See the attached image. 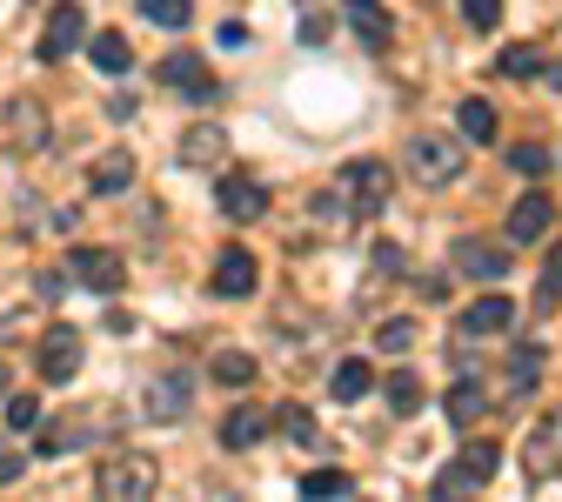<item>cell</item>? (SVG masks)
I'll use <instances>...</instances> for the list:
<instances>
[{
    "instance_id": "1",
    "label": "cell",
    "mask_w": 562,
    "mask_h": 502,
    "mask_svg": "<svg viewBox=\"0 0 562 502\" xmlns=\"http://www.w3.org/2000/svg\"><path fill=\"white\" fill-rule=\"evenodd\" d=\"M154 462L148 455H107L101 469H94V495L101 502H148L154 495Z\"/></svg>"
},
{
    "instance_id": "2",
    "label": "cell",
    "mask_w": 562,
    "mask_h": 502,
    "mask_svg": "<svg viewBox=\"0 0 562 502\" xmlns=\"http://www.w3.org/2000/svg\"><path fill=\"white\" fill-rule=\"evenodd\" d=\"M401 162H409V181H422V188H449V181L462 175V141H449V134H416Z\"/></svg>"
},
{
    "instance_id": "3",
    "label": "cell",
    "mask_w": 562,
    "mask_h": 502,
    "mask_svg": "<svg viewBox=\"0 0 562 502\" xmlns=\"http://www.w3.org/2000/svg\"><path fill=\"white\" fill-rule=\"evenodd\" d=\"M496 469H502V449H496V442H469V449L449 462V469L435 476V489H429V495H442V502H449V495H475Z\"/></svg>"
},
{
    "instance_id": "4",
    "label": "cell",
    "mask_w": 562,
    "mask_h": 502,
    "mask_svg": "<svg viewBox=\"0 0 562 502\" xmlns=\"http://www.w3.org/2000/svg\"><path fill=\"white\" fill-rule=\"evenodd\" d=\"M141 415L161 422V429H168V422H188L194 415V375L188 369H161L141 389Z\"/></svg>"
},
{
    "instance_id": "5",
    "label": "cell",
    "mask_w": 562,
    "mask_h": 502,
    "mask_svg": "<svg viewBox=\"0 0 562 502\" xmlns=\"http://www.w3.org/2000/svg\"><path fill=\"white\" fill-rule=\"evenodd\" d=\"M388 188H395L388 162H348V175H342V195H348V215H355V221H361V215H382Z\"/></svg>"
},
{
    "instance_id": "6",
    "label": "cell",
    "mask_w": 562,
    "mask_h": 502,
    "mask_svg": "<svg viewBox=\"0 0 562 502\" xmlns=\"http://www.w3.org/2000/svg\"><path fill=\"white\" fill-rule=\"evenodd\" d=\"M34 369H40V382H74V369H80L74 322H48V335H40V349H34Z\"/></svg>"
},
{
    "instance_id": "7",
    "label": "cell",
    "mask_w": 562,
    "mask_h": 502,
    "mask_svg": "<svg viewBox=\"0 0 562 502\" xmlns=\"http://www.w3.org/2000/svg\"><path fill=\"white\" fill-rule=\"evenodd\" d=\"M74 282L80 288H94V295H120L128 288V261H120L114 248H74Z\"/></svg>"
},
{
    "instance_id": "8",
    "label": "cell",
    "mask_w": 562,
    "mask_h": 502,
    "mask_svg": "<svg viewBox=\"0 0 562 502\" xmlns=\"http://www.w3.org/2000/svg\"><path fill=\"white\" fill-rule=\"evenodd\" d=\"M80 41H88V8H80V0H61L48 14V34H40V61H67Z\"/></svg>"
},
{
    "instance_id": "9",
    "label": "cell",
    "mask_w": 562,
    "mask_h": 502,
    "mask_svg": "<svg viewBox=\"0 0 562 502\" xmlns=\"http://www.w3.org/2000/svg\"><path fill=\"white\" fill-rule=\"evenodd\" d=\"M522 469H529L536 482H555L562 476V409L542 422V429H529V442H522Z\"/></svg>"
},
{
    "instance_id": "10",
    "label": "cell",
    "mask_w": 562,
    "mask_h": 502,
    "mask_svg": "<svg viewBox=\"0 0 562 502\" xmlns=\"http://www.w3.org/2000/svg\"><path fill=\"white\" fill-rule=\"evenodd\" d=\"M215 202H221V221H261L268 215V188L261 181H241V175H221V188H215Z\"/></svg>"
},
{
    "instance_id": "11",
    "label": "cell",
    "mask_w": 562,
    "mask_h": 502,
    "mask_svg": "<svg viewBox=\"0 0 562 502\" xmlns=\"http://www.w3.org/2000/svg\"><path fill=\"white\" fill-rule=\"evenodd\" d=\"M456 275H469V282H502V275H509V255H502L496 242L462 235V242H456Z\"/></svg>"
},
{
    "instance_id": "12",
    "label": "cell",
    "mask_w": 562,
    "mask_h": 502,
    "mask_svg": "<svg viewBox=\"0 0 562 502\" xmlns=\"http://www.w3.org/2000/svg\"><path fill=\"white\" fill-rule=\"evenodd\" d=\"M255 282H261V275H255V255H248V248H228V255L215 261V295H221V301L255 295Z\"/></svg>"
},
{
    "instance_id": "13",
    "label": "cell",
    "mask_w": 562,
    "mask_h": 502,
    "mask_svg": "<svg viewBox=\"0 0 562 502\" xmlns=\"http://www.w3.org/2000/svg\"><path fill=\"white\" fill-rule=\"evenodd\" d=\"M549 215H555L549 195H522V202L509 208V242H515V248H522V242H542V235H549Z\"/></svg>"
},
{
    "instance_id": "14",
    "label": "cell",
    "mask_w": 562,
    "mask_h": 502,
    "mask_svg": "<svg viewBox=\"0 0 562 502\" xmlns=\"http://www.w3.org/2000/svg\"><path fill=\"white\" fill-rule=\"evenodd\" d=\"M348 27L361 34V48H375V54L395 41V21L382 14V0H348Z\"/></svg>"
},
{
    "instance_id": "15",
    "label": "cell",
    "mask_w": 562,
    "mask_h": 502,
    "mask_svg": "<svg viewBox=\"0 0 562 502\" xmlns=\"http://www.w3.org/2000/svg\"><path fill=\"white\" fill-rule=\"evenodd\" d=\"M161 81L181 88V94H201V101L215 94V74L201 67V54H168V61H161Z\"/></svg>"
},
{
    "instance_id": "16",
    "label": "cell",
    "mask_w": 562,
    "mask_h": 502,
    "mask_svg": "<svg viewBox=\"0 0 562 502\" xmlns=\"http://www.w3.org/2000/svg\"><path fill=\"white\" fill-rule=\"evenodd\" d=\"M515 322V301L509 295H482L475 308H462V329L469 335H496V329H509Z\"/></svg>"
},
{
    "instance_id": "17",
    "label": "cell",
    "mask_w": 562,
    "mask_h": 502,
    "mask_svg": "<svg viewBox=\"0 0 562 502\" xmlns=\"http://www.w3.org/2000/svg\"><path fill=\"white\" fill-rule=\"evenodd\" d=\"M181 162H188V168H221V162H228V134H221V128H188Z\"/></svg>"
},
{
    "instance_id": "18",
    "label": "cell",
    "mask_w": 562,
    "mask_h": 502,
    "mask_svg": "<svg viewBox=\"0 0 562 502\" xmlns=\"http://www.w3.org/2000/svg\"><path fill=\"white\" fill-rule=\"evenodd\" d=\"M375 389V369L369 362H361V356H348V362H335V375H329V396L335 402H361V396H369Z\"/></svg>"
},
{
    "instance_id": "19",
    "label": "cell",
    "mask_w": 562,
    "mask_h": 502,
    "mask_svg": "<svg viewBox=\"0 0 562 502\" xmlns=\"http://www.w3.org/2000/svg\"><path fill=\"white\" fill-rule=\"evenodd\" d=\"M135 181V154H101V162L88 168V188H94V195H120V188H128Z\"/></svg>"
},
{
    "instance_id": "20",
    "label": "cell",
    "mask_w": 562,
    "mask_h": 502,
    "mask_svg": "<svg viewBox=\"0 0 562 502\" xmlns=\"http://www.w3.org/2000/svg\"><path fill=\"white\" fill-rule=\"evenodd\" d=\"M8 141L27 154V147H40L48 141V114H40L34 101H14V114H8Z\"/></svg>"
},
{
    "instance_id": "21",
    "label": "cell",
    "mask_w": 562,
    "mask_h": 502,
    "mask_svg": "<svg viewBox=\"0 0 562 502\" xmlns=\"http://www.w3.org/2000/svg\"><path fill=\"white\" fill-rule=\"evenodd\" d=\"M261 429H268L261 409H228V422H221V449H255Z\"/></svg>"
},
{
    "instance_id": "22",
    "label": "cell",
    "mask_w": 562,
    "mask_h": 502,
    "mask_svg": "<svg viewBox=\"0 0 562 502\" xmlns=\"http://www.w3.org/2000/svg\"><path fill=\"white\" fill-rule=\"evenodd\" d=\"M88 54H94V67H101V74H128V61H135V54H128V34H114V27H107V34H94Z\"/></svg>"
},
{
    "instance_id": "23",
    "label": "cell",
    "mask_w": 562,
    "mask_h": 502,
    "mask_svg": "<svg viewBox=\"0 0 562 502\" xmlns=\"http://www.w3.org/2000/svg\"><path fill=\"white\" fill-rule=\"evenodd\" d=\"M208 375H215V382H221V389H248V382H255V375H261V369H255V362H248V356H241V349H221V356H215V362H208Z\"/></svg>"
},
{
    "instance_id": "24",
    "label": "cell",
    "mask_w": 562,
    "mask_h": 502,
    "mask_svg": "<svg viewBox=\"0 0 562 502\" xmlns=\"http://www.w3.org/2000/svg\"><path fill=\"white\" fill-rule=\"evenodd\" d=\"M456 128H462V141H496V107L489 101H462Z\"/></svg>"
},
{
    "instance_id": "25",
    "label": "cell",
    "mask_w": 562,
    "mask_h": 502,
    "mask_svg": "<svg viewBox=\"0 0 562 502\" xmlns=\"http://www.w3.org/2000/svg\"><path fill=\"white\" fill-rule=\"evenodd\" d=\"M536 382H542V349L529 342V349H515V356H509V389H515V396H529Z\"/></svg>"
},
{
    "instance_id": "26",
    "label": "cell",
    "mask_w": 562,
    "mask_h": 502,
    "mask_svg": "<svg viewBox=\"0 0 562 502\" xmlns=\"http://www.w3.org/2000/svg\"><path fill=\"white\" fill-rule=\"evenodd\" d=\"M141 14H148L154 27H168V34H181V27L194 21V0H141Z\"/></svg>"
},
{
    "instance_id": "27",
    "label": "cell",
    "mask_w": 562,
    "mask_h": 502,
    "mask_svg": "<svg viewBox=\"0 0 562 502\" xmlns=\"http://www.w3.org/2000/svg\"><path fill=\"white\" fill-rule=\"evenodd\" d=\"M302 495H315V502H329V495H355V476H342V469H308V476H302Z\"/></svg>"
},
{
    "instance_id": "28",
    "label": "cell",
    "mask_w": 562,
    "mask_h": 502,
    "mask_svg": "<svg viewBox=\"0 0 562 502\" xmlns=\"http://www.w3.org/2000/svg\"><path fill=\"white\" fill-rule=\"evenodd\" d=\"M281 436H289L295 449H315V442H321V429H315V415H308L302 402H289V409H281Z\"/></svg>"
},
{
    "instance_id": "29",
    "label": "cell",
    "mask_w": 562,
    "mask_h": 502,
    "mask_svg": "<svg viewBox=\"0 0 562 502\" xmlns=\"http://www.w3.org/2000/svg\"><path fill=\"white\" fill-rule=\"evenodd\" d=\"M482 409H489V396H482V389H475V382L462 375V382H456V389H449V415H456V422H482Z\"/></svg>"
},
{
    "instance_id": "30",
    "label": "cell",
    "mask_w": 562,
    "mask_h": 502,
    "mask_svg": "<svg viewBox=\"0 0 562 502\" xmlns=\"http://www.w3.org/2000/svg\"><path fill=\"white\" fill-rule=\"evenodd\" d=\"M509 168H515V175H529V181H542V175L555 168V154H549V147H536V141H522V147L509 154Z\"/></svg>"
},
{
    "instance_id": "31",
    "label": "cell",
    "mask_w": 562,
    "mask_h": 502,
    "mask_svg": "<svg viewBox=\"0 0 562 502\" xmlns=\"http://www.w3.org/2000/svg\"><path fill=\"white\" fill-rule=\"evenodd\" d=\"M388 409L395 415H416L422 409V382L416 375H388Z\"/></svg>"
},
{
    "instance_id": "32",
    "label": "cell",
    "mask_w": 562,
    "mask_h": 502,
    "mask_svg": "<svg viewBox=\"0 0 562 502\" xmlns=\"http://www.w3.org/2000/svg\"><path fill=\"white\" fill-rule=\"evenodd\" d=\"M88 436H94V429H88V415H67L54 436H40V449H48V455H61V449H74V442H88Z\"/></svg>"
},
{
    "instance_id": "33",
    "label": "cell",
    "mask_w": 562,
    "mask_h": 502,
    "mask_svg": "<svg viewBox=\"0 0 562 502\" xmlns=\"http://www.w3.org/2000/svg\"><path fill=\"white\" fill-rule=\"evenodd\" d=\"M375 342H382V356H409V349H416V322H401V316H395V322H382V335H375Z\"/></svg>"
},
{
    "instance_id": "34",
    "label": "cell",
    "mask_w": 562,
    "mask_h": 502,
    "mask_svg": "<svg viewBox=\"0 0 562 502\" xmlns=\"http://www.w3.org/2000/svg\"><path fill=\"white\" fill-rule=\"evenodd\" d=\"M502 74H509V81H536V74H542V54H536V48H509V54H502Z\"/></svg>"
},
{
    "instance_id": "35",
    "label": "cell",
    "mask_w": 562,
    "mask_h": 502,
    "mask_svg": "<svg viewBox=\"0 0 562 502\" xmlns=\"http://www.w3.org/2000/svg\"><path fill=\"white\" fill-rule=\"evenodd\" d=\"M462 21H469V27H482V34H496L502 0H462Z\"/></svg>"
},
{
    "instance_id": "36",
    "label": "cell",
    "mask_w": 562,
    "mask_h": 502,
    "mask_svg": "<svg viewBox=\"0 0 562 502\" xmlns=\"http://www.w3.org/2000/svg\"><path fill=\"white\" fill-rule=\"evenodd\" d=\"M8 422H14V429H34V422H40V402H34V396H8Z\"/></svg>"
},
{
    "instance_id": "37",
    "label": "cell",
    "mask_w": 562,
    "mask_h": 502,
    "mask_svg": "<svg viewBox=\"0 0 562 502\" xmlns=\"http://www.w3.org/2000/svg\"><path fill=\"white\" fill-rule=\"evenodd\" d=\"M27 469V455H21V442H8V436H0V482H14Z\"/></svg>"
},
{
    "instance_id": "38",
    "label": "cell",
    "mask_w": 562,
    "mask_h": 502,
    "mask_svg": "<svg viewBox=\"0 0 562 502\" xmlns=\"http://www.w3.org/2000/svg\"><path fill=\"white\" fill-rule=\"evenodd\" d=\"M302 41H308V48L329 41V14H302Z\"/></svg>"
},
{
    "instance_id": "39",
    "label": "cell",
    "mask_w": 562,
    "mask_h": 502,
    "mask_svg": "<svg viewBox=\"0 0 562 502\" xmlns=\"http://www.w3.org/2000/svg\"><path fill=\"white\" fill-rule=\"evenodd\" d=\"M375 268H382V275H401V248L395 242H375Z\"/></svg>"
},
{
    "instance_id": "40",
    "label": "cell",
    "mask_w": 562,
    "mask_h": 502,
    "mask_svg": "<svg viewBox=\"0 0 562 502\" xmlns=\"http://www.w3.org/2000/svg\"><path fill=\"white\" fill-rule=\"evenodd\" d=\"M555 288H562V248H555L549 268H542V301H555Z\"/></svg>"
},
{
    "instance_id": "41",
    "label": "cell",
    "mask_w": 562,
    "mask_h": 502,
    "mask_svg": "<svg viewBox=\"0 0 562 502\" xmlns=\"http://www.w3.org/2000/svg\"><path fill=\"white\" fill-rule=\"evenodd\" d=\"M0 402H8V362H0Z\"/></svg>"
}]
</instances>
